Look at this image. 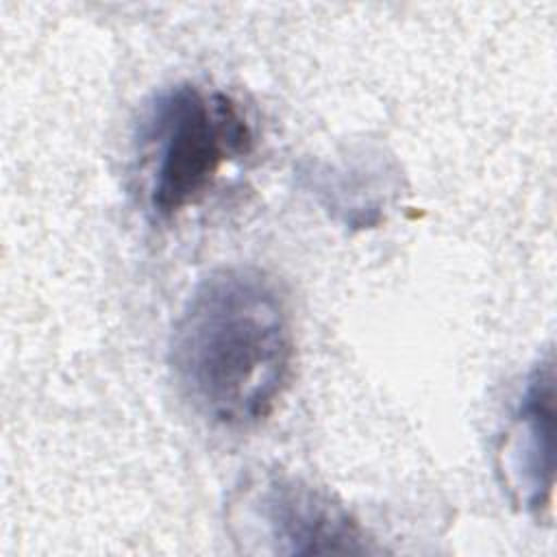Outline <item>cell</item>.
<instances>
[{"label": "cell", "mask_w": 557, "mask_h": 557, "mask_svg": "<svg viewBox=\"0 0 557 557\" xmlns=\"http://www.w3.org/2000/svg\"><path fill=\"white\" fill-rule=\"evenodd\" d=\"M296 342L287 298L259 268L205 276L170 339L178 389L198 416L222 429L263 422L294 376Z\"/></svg>", "instance_id": "6da1fadb"}, {"label": "cell", "mask_w": 557, "mask_h": 557, "mask_svg": "<svg viewBox=\"0 0 557 557\" xmlns=\"http://www.w3.org/2000/svg\"><path fill=\"white\" fill-rule=\"evenodd\" d=\"M250 146L252 128L228 94L191 83L161 91L139 126L148 209L159 220L176 218Z\"/></svg>", "instance_id": "7a4b0ae2"}, {"label": "cell", "mask_w": 557, "mask_h": 557, "mask_svg": "<svg viewBox=\"0 0 557 557\" xmlns=\"http://www.w3.org/2000/svg\"><path fill=\"white\" fill-rule=\"evenodd\" d=\"M248 513L261 524L274 553L363 555L376 550L342 503L294 476H270L255 487L248 496Z\"/></svg>", "instance_id": "3957f363"}, {"label": "cell", "mask_w": 557, "mask_h": 557, "mask_svg": "<svg viewBox=\"0 0 557 557\" xmlns=\"http://www.w3.org/2000/svg\"><path fill=\"white\" fill-rule=\"evenodd\" d=\"M505 487L527 511L550 507L555 485V368L540 361L529 374L498 448Z\"/></svg>", "instance_id": "277c9868"}]
</instances>
